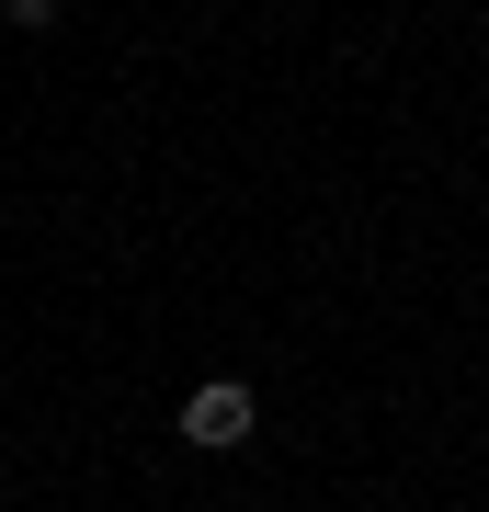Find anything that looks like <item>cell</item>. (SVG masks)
<instances>
[{"label": "cell", "mask_w": 489, "mask_h": 512, "mask_svg": "<svg viewBox=\"0 0 489 512\" xmlns=\"http://www.w3.org/2000/svg\"><path fill=\"white\" fill-rule=\"evenodd\" d=\"M251 421H262V399L239 376H205L194 399H182V444H205V456H228V444H251Z\"/></svg>", "instance_id": "cell-1"}, {"label": "cell", "mask_w": 489, "mask_h": 512, "mask_svg": "<svg viewBox=\"0 0 489 512\" xmlns=\"http://www.w3.org/2000/svg\"><path fill=\"white\" fill-rule=\"evenodd\" d=\"M0 12H12V0H0Z\"/></svg>", "instance_id": "cell-2"}]
</instances>
